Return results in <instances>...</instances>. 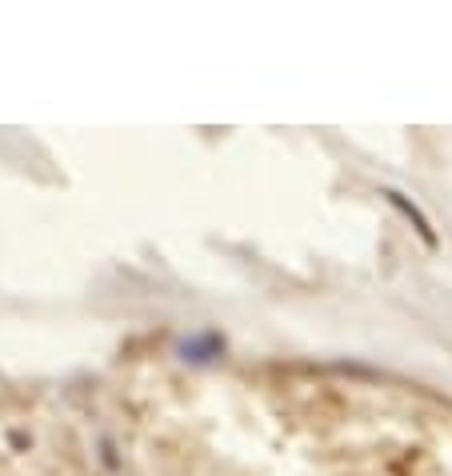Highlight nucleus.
<instances>
[{"label":"nucleus","instance_id":"1","mask_svg":"<svg viewBox=\"0 0 452 476\" xmlns=\"http://www.w3.org/2000/svg\"><path fill=\"white\" fill-rule=\"evenodd\" d=\"M384 200H388V204H392V209H401V213H405L408 220H412V228H416V233H420V240H425V244H429V248H436V233H432L429 216L420 213V209H416V204H412V200H408L405 192H396V189H384Z\"/></svg>","mask_w":452,"mask_h":476}]
</instances>
